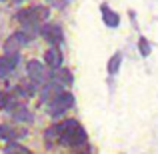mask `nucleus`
Listing matches in <instances>:
<instances>
[{
  "label": "nucleus",
  "mask_w": 158,
  "mask_h": 154,
  "mask_svg": "<svg viewBox=\"0 0 158 154\" xmlns=\"http://www.w3.org/2000/svg\"><path fill=\"white\" fill-rule=\"evenodd\" d=\"M58 132H60V142L68 144V146H80L86 142V132L74 118H68L64 122L56 124Z\"/></svg>",
  "instance_id": "obj_1"
},
{
  "label": "nucleus",
  "mask_w": 158,
  "mask_h": 154,
  "mask_svg": "<svg viewBox=\"0 0 158 154\" xmlns=\"http://www.w3.org/2000/svg\"><path fill=\"white\" fill-rule=\"evenodd\" d=\"M72 104H74L72 94H70V92H60V94H56V96L52 98V102H50V106H48V110H50L52 116H58V114H62L64 110L72 108Z\"/></svg>",
  "instance_id": "obj_2"
},
{
  "label": "nucleus",
  "mask_w": 158,
  "mask_h": 154,
  "mask_svg": "<svg viewBox=\"0 0 158 154\" xmlns=\"http://www.w3.org/2000/svg\"><path fill=\"white\" fill-rule=\"evenodd\" d=\"M42 36L46 38V42L58 46V44L62 42V38H64V32H62V28L58 26V24H48V26H44Z\"/></svg>",
  "instance_id": "obj_3"
},
{
  "label": "nucleus",
  "mask_w": 158,
  "mask_h": 154,
  "mask_svg": "<svg viewBox=\"0 0 158 154\" xmlns=\"http://www.w3.org/2000/svg\"><path fill=\"white\" fill-rule=\"evenodd\" d=\"M16 18H18V22L22 24V26H30V24H36L40 22L38 20V10L34 8H22V10H18V14H16Z\"/></svg>",
  "instance_id": "obj_4"
},
{
  "label": "nucleus",
  "mask_w": 158,
  "mask_h": 154,
  "mask_svg": "<svg viewBox=\"0 0 158 154\" xmlns=\"http://www.w3.org/2000/svg\"><path fill=\"white\" fill-rule=\"evenodd\" d=\"M18 64V54H4L0 58V76H8Z\"/></svg>",
  "instance_id": "obj_5"
},
{
  "label": "nucleus",
  "mask_w": 158,
  "mask_h": 154,
  "mask_svg": "<svg viewBox=\"0 0 158 154\" xmlns=\"http://www.w3.org/2000/svg\"><path fill=\"white\" fill-rule=\"evenodd\" d=\"M44 62H46L50 68H60L62 52L58 50V48H50V50H46V54H44Z\"/></svg>",
  "instance_id": "obj_6"
},
{
  "label": "nucleus",
  "mask_w": 158,
  "mask_h": 154,
  "mask_svg": "<svg viewBox=\"0 0 158 154\" xmlns=\"http://www.w3.org/2000/svg\"><path fill=\"white\" fill-rule=\"evenodd\" d=\"M28 74L34 82H42L44 80V66L38 60H30L28 62Z\"/></svg>",
  "instance_id": "obj_7"
},
{
  "label": "nucleus",
  "mask_w": 158,
  "mask_h": 154,
  "mask_svg": "<svg viewBox=\"0 0 158 154\" xmlns=\"http://www.w3.org/2000/svg\"><path fill=\"white\" fill-rule=\"evenodd\" d=\"M102 14H104V22L108 24L110 28H116L118 26V22H120V18H118V14H114V12H110L106 6H102Z\"/></svg>",
  "instance_id": "obj_8"
},
{
  "label": "nucleus",
  "mask_w": 158,
  "mask_h": 154,
  "mask_svg": "<svg viewBox=\"0 0 158 154\" xmlns=\"http://www.w3.org/2000/svg\"><path fill=\"white\" fill-rule=\"evenodd\" d=\"M6 154H32V150H28L26 146L18 142H8L6 144Z\"/></svg>",
  "instance_id": "obj_9"
},
{
  "label": "nucleus",
  "mask_w": 158,
  "mask_h": 154,
  "mask_svg": "<svg viewBox=\"0 0 158 154\" xmlns=\"http://www.w3.org/2000/svg\"><path fill=\"white\" fill-rule=\"evenodd\" d=\"M120 60H122V54H114L108 62V72L110 74H116L118 72V66H120Z\"/></svg>",
  "instance_id": "obj_10"
},
{
  "label": "nucleus",
  "mask_w": 158,
  "mask_h": 154,
  "mask_svg": "<svg viewBox=\"0 0 158 154\" xmlns=\"http://www.w3.org/2000/svg\"><path fill=\"white\" fill-rule=\"evenodd\" d=\"M12 116H14L16 120H28V118H30V114L26 112V108L20 106V104H18V108H16V110L12 112Z\"/></svg>",
  "instance_id": "obj_11"
},
{
  "label": "nucleus",
  "mask_w": 158,
  "mask_h": 154,
  "mask_svg": "<svg viewBox=\"0 0 158 154\" xmlns=\"http://www.w3.org/2000/svg\"><path fill=\"white\" fill-rule=\"evenodd\" d=\"M8 104H10V96H8V92L0 90V108H8Z\"/></svg>",
  "instance_id": "obj_12"
},
{
  "label": "nucleus",
  "mask_w": 158,
  "mask_h": 154,
  "mask_svg": "<svg viewBox=\"0 0 158 154\" xmlns=\"http://www.w3.org/2000/svg\"><path fill=\"white\" fill-rule=\"evenodd\" d=\"M36 10H38V20H46L48 18V8H44V6H36Z\"/></svg>",
  "instance_id": "obj_13"
},
{
  "label": "nucleus",
  "mask_w": 158,
  "mask_h": 154,
  "mask_svg": "<svg viewBox=\"0 0 158 154\" xmlns=\"http://www.w3.org/2000/svg\"><path fill=\"white\" fill-rule=\"evenodd\" d=\"M140 52H142L144 56H148V54H150V46H148V42L144 38H140Z\"/></svg>",
  "instance_id": "obj_14"
}]
</instances>
